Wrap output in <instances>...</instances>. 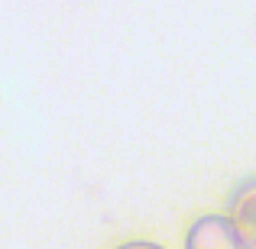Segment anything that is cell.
Masks as SVG:
<instances>
[{"label": "cell", "instance_id": "cell-2", "mask_svg": "<svg viewBox=\"0 0 256 249\" xmlns=\"http://www.w3.org/2000/svg\"><path fill=\"white\" fill-rule=\"evenodd\" d=\"M227 217L244 237V243L256 249V175L244 178L227 198Z\"/></svg>", "mask_w": 256, "mask_h": 249}, {"label": "cell", "instance_id": "cell-1", "mask_svg": "<svg viewBox=\"0 0 256 249\" xmlns=\"http://www.w3.org/2000/svg\"><path fill=\"white\" fill-rule=\"evenodd\" d=\"M185 249H250L230 217H198L185 237Z\"/></svg>", "mask_w": 256, "mask_h": 249}, {"label": "cell", "instance_id": "cell-3", "mask_svg": "<svg viewBox=\"0 0 256 249\" xmlns=\"http://www.w3.org/2000/svg\"><path fill=\"white\" fill-rule=\"evenodd\" d=\"M117 249H162V246H156V243H124Z\"/></svg>", "mask_w": 256, "mask_h": 249}]
</instances>
